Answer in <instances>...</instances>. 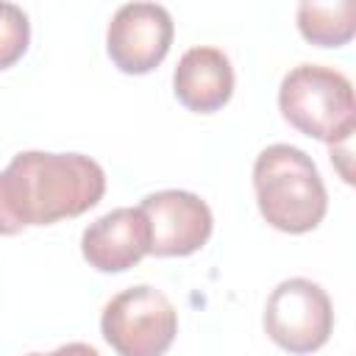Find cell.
<instances>
[{"label":"cell","instance_id":"6da1fadb","mask_svg":"<svg viewBox=\"0 0 356 356\" xmlns=\"http://www.w3.org/2000/svg\"><path fill=\"white\" fill-rule=\"evenodd\" d=\"M106 195L103 167L83 153L22 150L0 172V236L81 217Z\"/></svg>","mask_w":356,"mask_h":356},{"label":"cell","instance_id":"7a4b0ae2","mask_svg":"<svg viewBox=\"0 0 356 356\" xmlns=\"http://www.w3.org/2000/svg\"><path fill=\"white\" fill-rule=\"evenodd\" d=\"M253 189L261 217L284 234L314 231L328 211L325 184L295 145H270L253 161Z\"/></svg>","mask_w":356,"mask_h":356},{"label":"cell","instance_id":"3957f363","mask_svg":"<svg viewBox=\"0 0 356 356\" xmlns=\"http://www.w3.org/2000/svg\"><path fill=\"white\" fill-rule=\"evenodd\" d=\"M278 108L292 128L331 147L348 142L356 131L353 86L334 67H292L278 86Z\"/></svg>","mask_w":356,"mask_h":356},{"label":"cell","instance_id":"277c9868","mask_svg":"<svg viewBox=\"0 0 356 356\" xmlns=\"http://www.w3.org/2000/svg\"><path fill=\"white\" fill-rule=\"evenodd\" d=\"M100 331L117 356H164L178 334V312L161 289L136 284L103 306Z\"/></svg>","mask_w":356,"mask_h":356},{"label":"cell","instance_id":"5b68a950","mask_svg":"<svg viewBox=\"0 0 356 356\" xmlns=\"http://www.w3.org/2000/svg\"><path fill=\"white\" fill-rule=\"evenodd\" d=\"M264 331L289 353H314L334 331L331 298L309 278H286L264 303Z\"/></svg>","mask_w":356,"mask_h":356},{"label":"cell","instance_id":"8992f818","mask_svg":"<svg viewBox=\"0 0 356 356\" xmlns=\"http://www.w3.org/2000/svg\"><path fill=\"white\" fill-rule=\"evenodd\" d=\"M172 17L159 3H125L114 11L106 31V50L125 75L156 70L172 44Z\"/></svg>","mask_w":356,"mask_h":356},{"label":"cell","instance_id":"52a82bcc","mask_svg":"<svg viewBox=\"0 0 356 356\" xmlns=\"http://www.w3.org/2000/svg\"><path fill=\"white\" fill-rule=\"evenodd\" d=\"M139 209L150 225L153 256H189L209 242L214 228L209 203L186 189L150 192Z\"/></svg>","mask_w":356,"mask_h":356},{"label":"cell","instance_id":"ba28073f","mask_svg":"<svg viewBox=\"0 0 356 356\" xmlns=\"http://www.w3.org/2000/svg\"><path fill=\"white\" fill-rule=\"evenodd\" d=\"M81 253L97 273H125L150 253V225L136 206H120L86 225Z\"/></svg>","mask_w":356,"mask_h":356},{"label":"cell","instance_id":"9c48e42d","mask_svg":"<svg viewBox=\"0 0 356 356\" xmlns=\"http://www.w3.org/2000/svg\"><path fill=\"white\" fill-rule=\"evenodd\" d=\"M172 92L181 106L197 114L220 111L234 95V67L220 47H189L172 72Z\"/></svg>","mask_w":356,"mask_h":356},{"label":"cell","instance_id":"30bf717a","mask_svg":"<svg viewBox=\"0 0 356 356\" xmlns=\"http://www.w3.org/2000/svg\"><path fill=\"white\" fill-rule=\"evenodd\" d=\"M298 31L306 42L317 47H342L356 33V3H300L298 6Z\"/></svg>","mask_w":356,"mask_h":356},{"label":"cell","instance_id":"8fae6325","mask_svg":"<svg viewBox=\"0 0 356 356\" xmlns=\"http://www.w3.org/2000/svg\"><path fill=\"white\" fill-rule=\"evenodd\" d=\"M31 42V22L28 14L14 6L0 0V70L14 67Z\"/></svg>","mask_w":356,"mask_h":356},{"label":"cell","instance_id":"7c38bea8","mask_svg":"<svg viewBox=\"0 0 356 356\" xmlns=\"http://www.w3.org/2000/svg\"><path fill=\"white\" fill-rule=\"evenodd\" d=\"M42 356H100V353L86 342H67V345H58L56 350L42 353Z\"/></svg>","mask_w":356,"mask_h":356},{"label":"cell","instance_id":"4fadbf2b","mask_svg":"<svg viewBox=\"0 0 356 356\" xmlns=\"http://www.w3.org/2000/svg\"><path fill=\"white\" fill-rule=\"evenodd\" d=\"M25 356H42V353H25Z\"/></svg>","mask_w":356,"mask_h":356}]
</instances>
